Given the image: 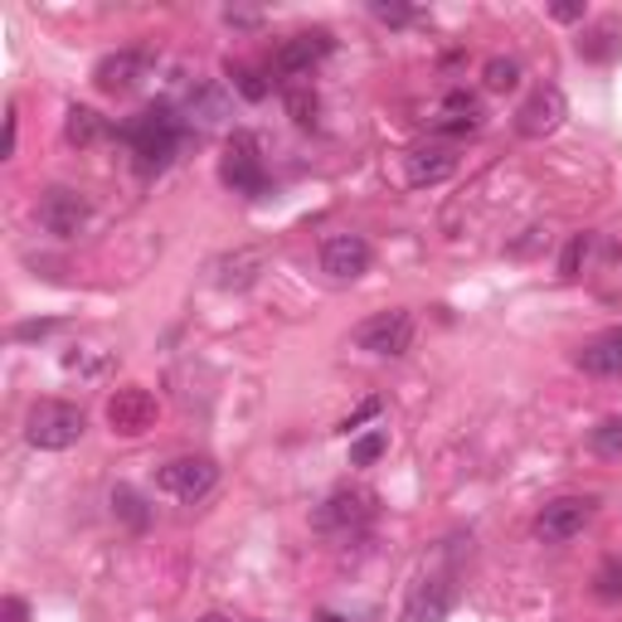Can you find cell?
<instances>
[{
  "mask_svg": "<svg viewBox=\"0 0 622 622\" xmlns=\"http://www.w3.org/2000/svg\"><path fill=\"white\" fill-rule=\"evenodd\" d=\"M622 49V20H599L593 30L579 34V59H589V64H608Z\"/></svg>",
  "mask_w": 622,
  "mask_h": 622,
  "instance_id": "d6986e66",
  "label": "cell"
},
{
  "mask_svg": "<svg viewBox=\"0 0 622 622\" xmlns=\"http://www.w3.org/2000/svg\"><path fill=\"white\" fill-rule=\"evenodd\" d=\"M107 117L103 113H93V107H83V103H73L68 107V117H64V137L68 146H93V141H103L107 137Z\"/></svg>",
  "mask_w": 622,
  "mask_h": 622,
  "instance_id": "ffe728a7",
  "label": "cell"
},
{
  "mask_svg": "<svg viewBox=\"0 0 622 622\" xmlns=\"http://www.w3.org/2000/svg\"><path fill=\"white\" fill-rule=\"evenodd\" d=\"M186 131H190V117H180L170 103H156L122 127V141L131 146V166H137L141 176H156V170H166L180 156Z\"/></svg>",
  "mask_w": 622,
  "mask_h": 622,
  "instance_id": "6da1fadb",
  "label": "cell"
},
{
  "mask_svg": "<svg viewBox=\"0 0 622 622\" xmlns=\"http://www.w3.org/2000/svg\"><path fill=\"white\" fill-rule=\"evenodd\" d=\"M565 117H569V97L559 93L555 83H540V88L516 107V131L530 141H540V137H550V131L565 127Z\"/></svg>",
  "mask_w": 622,
  "mask_h": 622,
  "instance_id": "7c38bea8",
  "label": "cell"
},
{
  "mask_svg": "<svg viewBox=\"0 0 622 622\" xmlns=\"http://www.w3.org/2000/svg\"><path fill=\"white\" fill-rule=\"evenodd\" d=\"M316 263H321V273L336 277V283H356L360 273H370L375 249H370V239L365 234H331V239H321Z\"/></svg>",
  "mask_w": 622,
  "mask_h": 622,
  "instance_id": "4fadbf2b",
  "label": "cell"
},
{
  "mask_svg": "<svg viewBox=\"0 0 622 622\" xmlns=\"http://www.w3.org/2000/svg\"><path fill=\"white\" fill-rule=\"evenodd\" d=\"M283 103H287V117L297 122V127H316L321 97L312 93V83H287V88H283Z\"/></svg>",
  "mask_w": 622,
  "mask_h": 622,
  "instance_id": "44dd1931",
  "label": "cell"
},
{
  "mask_svg": "<svg viewBox=\"0 0 622 622\" xmlns=\"http://www.w3.org/2000/svg\"><path fill=\"white\" fill-rule=\"evenodd\" d=\"M589 520H593V496H555L535 516V535L545 545H569L574 535H583Z\"/></svg>",
  "mask_w": 622,
  "mask_h": 622,
  "instance_id": "30bf717a",
  "label": "cell"
},
{
  "mask_svg": "<svg viewBox=\"0 0 622 622\" xmlns=\"http://www.w3.org/2000/svg\"><path fill=\"white\" fill-rule=\"evenodd\" d=\"M589 447L599 457H622V419H603L599 429L589 433Z\"/></svg>",
  "mask_w": 622,
  "mask_h": 622,
  "instance_id": "4316f807",
  "label": "cell"
},
{
  "mask_svg": "<svg viewBox=\"0 0 622 622\" xmlns=\"http://www.w3.org/2000/svg\"><path fill=\"white\" fill-rule=\"evenodd\" d=\"M0 608H6V622H30V603H24L20 593H10V599L0 603Z\"/></svg>",
  "mask_w": 622,
  "mask_h": 622,
  "instance_id": "1f68e13d",
  "label": "cell"
},
{
  "mask_svg": "<svg viewBox=\"0 0 622 622\" xmlns=\"http://www.w3.org/2000/svg\"><path fill=\"white\" fill-rule=\"evenodd\" d=\"M83 433H88V419L68 399H40V404H30V413H24V437L40 453H64Z\"/></svg>",
  "mask_w": 622,
  "mask_h": 622,
  "instance_id": "7a4b0ae2",
  "label": "cell"
},
{
  "mask_svg": "<svg viewBox=\"0 0 622 622\" xmlns=\"http://www.w3.org/2000/svg\"><path fill=\"white\" fill-rule=\"evenodd\" d=\"M113 516H122L131 530H146L151 510H146V502H141L137 492H131V486H117V492H113Z\"/></svg>",
  "mask_w": 622,
  "mask_h": 622,
  "instance_id": "d4e9b609",
  "label": "cell"
},
{
  "mask_svg": "<svg viewBox=\"0 0 622 622\" xmlns=\"http://www.w3.org/2000/svg\"><path fill=\"white\" fill-rule=\"evenodd\" d=\"M107 429H113L117 437H141L156 429V413H161V404H156L151 389L141 384H122L107 394Z\"/></svg>",
  "mask_w": 622,
  "mask_h": 622,
  "instance_id": "ba28073f",
  "label": "cell"
},
{
  "mask_svg": "<svg viewBox=\"0 0 622 622\" xmlns=\"http://www.w3.org/2000/svg\"><path fill=\"white\" fill-rule=\"evenodd\" d=\"M331 49H336L331 30H297V34H287V40L273 49V59H267V73H277L283 83H302L316 64H321L326 54H331Z\"/></svg>",
  "mask_w": 622,
  "mask_h": 622,
  "instance_id": "8992f818",
  "label": "cell"
},
{
  "mask_svg": "<svg viewBox=\"0 0 622 622\" xmlns=\"http://www.w3.org/2000/svg\"><path fill=\"white\" fill-rule=\"evenodd\" d=\"M267 267V253L263 249H234V253H219L210 263V283L219 292H249L253 283L263 277Z\"/></svg>",
  "mask_w": 622,
  "mask_h": 622,
  "instance_id": "2e32d148",
  "label": "cell"
},
{
  "mask_svg": "<svg viewBox=\"0 0 622 622\" xmlns=\"http://www.w3.org/2000/svg\"><path fill=\"white\" fill-rule=\"evenodd\" d=\"M34 219H40L44 234L78 239L83 229H88V219H93V204H88V194L73 190V186H49L40 194V204H34Z\"/></svg>",
  "mask_w": 622,
  "mask_h": 622,
  "instance_id": "5b68a950",
  "label": "cell"
},
{
  "mask_svg": "<svg viewBox=\"0 0 622 622\" xmlns=\"http://www.w3.org/2000/svg\"><path fill=\"white\" fill-rule=\"evenodd\" d=\"M384 453H389V433L375 429V433H365V437L350 443V467H375Z\"/></svg>",
  "mask_w": 622,
  "mask_h": 622,
  "instance_id": "484cf974",
  "label": "cell"
},
{
  "mask_svg": "<svg viewBox=\"0 0 622 622\" xmlns=\"http://www.w3.org/2000/svg\"><path fill=\"white\" fill-rule=\"evenodd\" d=\"M224 20L239 24V30H253V24H259V15H253V10H224Z\"/></svg>",
  "mask_w": 622,
  "mask_h": 622,
  "instance_id": "e575fe53",
  "label": "cell"
},
{
  "mask_svg": "<svg viewBox=\"0 0 622 622\" xmlns=\"http://www.w3.org/2000/svg\"><path fill=\"white\" fill-rule=\"evenodd\" d=\"M321 622H340V618H331V613H321Z\"/></svg>",
  "mask_w": 622,
  "mask_h": 622,
  "instance_id": "d590c367",
  "label": "cell"
},
{
  "mask_svg": "<svg viewBox=\"0 0 622 622\" xmlns=\"http://www.w3.org/2000/svg\"><path fill=\"white\" fill-rule=\"evenodd\" d=\"M574 360H579L583 375H599V380H613V375H622V326H618V331L593 336L589 346H579Z\"/></svg>",
  "mask_w": 622,
  "mask_h": 622,
  "instance_id": "ac0fdd59",
  "label": "cell"
},
{
  "mask_svg": "<svg viewBox=\"0 0 622 622\" xmlns=\"http://www.w3.org/2000/svg\"><path fill=\"white\" fill-rule=\"evenodd\" d=\"M54 331H59V321H20L10 336H15V340H44V336H54Z\"/></svg>",
  "mask_w": 622,
  "mask_h": 622,
  "instance_id": "4dcf8cb0",
  "label": "cell"
},
{
  "mask_svg": "<svg viewBox=\"0 0 622 622\" xmlns=\"http://www.w3.org/2000/svg\"><path fill=\"white\" fill-rule=\"evenodd\" d=\"M370 15L380 20V24H409V20H413V10H409V6H384V0H375Z\"/></svg>",
  "mask_w": 622,
  "mask_h": 622,
  "instance_id": "f546056e",
  "label": "cell"
},
{
  "mask_svg": "<svg viewBox=\"0 0 622 622\" xmlns=\"http://www.w3.org/2000/svg\"><path fill=\"white\" fill-rule=\"evenodd\" d=\"M593 593L599 599H622V559H608L599 574H593Z\"/></svg>",
  "mask_w": 622,
  "mask_h": 622,
  "instance_id": "83f0119b",
  "label": "cell"
},
{
  "mask_svg": "<svg viewBox=\"0 0 622 622\" xmlns=\"http://www.w3.org/2000/svg\"><path fill=\"white\" fill-rule=\"evenodd\" d=\"M380 409H384L380 399H365V404H360L356 413H350V419H340V423H336V433H346V437H350V433H356L365 419H375V413H380Z\"/></svg>",
  "mask_w": 622,
  "mask_h": 622,
  "instance_id": "f1b7e54d",
  "label": "cell"
},
{
  "mask_svg": "<svg viewBox=\"0 0 622 622\" xmlns=\"http://www.w3.org/2000/svg\"><path fill=\"white\" fill-rule=\"evenodd\" d=\"M453 603H457V579L447 569L443 574H423L404 603V622H447Z\"/></svg>",
  "mask_w": 622,
  "mask_h": 622,
  "instance_id": "9a60e30c",
  "label": "cell"
},
{
  "mask_svg": "<svg viewBox=\"0 0 622 622\" xmlns=\"http://www.w3.org/2000/svg\"><path fill=\"white\" fill-rule=\"evenodd\" d=\"M15 141H20V113H15V103H10V113H6V156H15Z\"/></svg>",
  "mask_w": 622,
  "mask_h": 622,
  "instance_id": "d6a6232c",
  "label": "cell"
},
{
  "mask_svg": "<svg viewBox=\"0 0 622 622\" xmlns=\"http://www.w3.org/2000/svg\"><path fill=\"white\" fill-rule=\"evenodd\" d=\"M453 176H457V151L447 141H429V146L404 151V186L409 190H433Z\"/></svg>",
  "mask_w": 622,
  "mask_h": 622,
  "instance_id": "5bb4252c",
  "label": "cell"
},
{
  "mask_svg": "<svg viewBox=\"0 0 622 622\" xmlns=\"http://www.w3.org/2000/svg\"><path fill=\"white\" fill-rule=\"evenodd\" d=\"M482 97L477 93H447L443 103H437V117H433V131L437 137H467V131H482Z\"/></svg>",
  "mask_w": 622,
  "mask_h": 622,
  "instance_id": "e0dca14e",
  "label": "cell"
},
{
  "mask_svg": "<svg viewBox=\"0 0 622 622\" xmlns=\"http://www.w3.org/2000/svg\"><path fill=\"white\" fill-rule=\"evenodd\" d=\"M593 234H569V243H565V253H559V277H579L583 273V263L593 259Z\"/></svg>",
  "mask_w": 622,
  "mask_h": 622,
  "instance_id": "603a6c76",
  "label": "cell"
},
{
  "mask_svg": "<svg viewBox=\"0 0 622 622\" xmlns=\"http://www.w3.org/2000/svg\"><path fill=\"white\" fill-rule=\"evenodd\" d=\"M482 83H486V93H510V88H520V59H486V68H482Z\"/></svg>",
  "mask_w": 622,
  "mask_h": 622,
  "instance_id": "7402d4cb",
  "label": "cell"
},
{
  "mask_svg": "<svg viewBox=\"0 0 622 622\" xmlns=\"http://www.w3.org/2000/svg\"><path fill=\"white\" fill-rule=\"evenodd\" d=\"M550 15L569 24V20H583V15H589V10H583V0H569V6H555V10H550Z\"/></svg>",
  "mask_w": 622,
  "mask_h": 622,
  "instance_id": "836d02e7",
  "label": "cell"
},
{
  "mask_svg": "<svg viewBox=\"0 0 622 622\" xmlns=\"http://www.w3.org/2000/svg\"><path fill=\"white\" fill-rule=\"evenodd\" d=\"M214 482H219V467L210 457H176L156 472V486H161L166 496H176V502H186V506L204 502V496L214 492Z\"/></svg>",
  "mask_w": 622,
  "mask_h": 622,
  "instance_id": "9c48e42d",
  "label": "cell"
},
{
  "mask_svg": "<svg viewBox=\"0 0 622 622\" xmlns=\"http://www.w3.org/2000/svg\"><path fill=\"white\" fill-rule=\"evenodd\" d=\"M380 516V496L370 486H336L321 506L312 510V530L321 535H356Z\"/></svg>",
  "mask_w": 622,
  "mask_h": 622,
  "instance_id": "3957f363",
  "label": "cell"
},
{
  "mask_svg": "<svg viewBox=\"0 0 622 622\" xmlns=\"http://www.w3.org/2000/svg\"><path fill=\"white\" fill-rule=\"evenodd\" d=\"M229 83H234V93H243L249 103H263V97L273 93V83L263 78V68H249V64H229Z\"/></svg>",
  "mask_w": 622,
  "mask_h": 622,
  "instance_id": "cb8c5ba5",
  "label": "cell"
},
{
  "mask_svg": "<svg viewBox=\"0 0 622 622\" xmlns=\"http://www.w3.org/2000/svg\"><path fill=\"white\" fill-rule=\"evenodd\" d=\"M350 340H356V350H365V356L399 360V356H404V350L413 346V316H409L404 307L380 312V316H370V321H360Z\"/></svg>",
  "mask_w": 622,
  "mask_h": 622,
  "instance_id": "52a82bcc",
  "label": "cell"
},
{
  "mask_svg": "<svg viewBox=\"0 0 622 622\" xmlns=\"http://www.w3.org/2000/svg\"><path fill=\"white\" fill-rule=\"evenodd\" d=\"M219 180H224L234 194H249L259 200L267 190V166H263V141L253 131H234L224 146V161H219Z\"/></svg>",
  "mask_w": 622,
  "mask_h": 622,
  "instance_id": "277c9868",
  "label": "cell"
},
{
  "mask_svg": "<svg viewBox=\"0 0 622 622\" xmlns=\"http://www.w3.org/2000/svg\"><path fill=\"white\" fill-rule=\"evenodd\" d=\"M151 64H156L151 49H113V54H103L93 64V88L122 97V93L137 88L146 73H151Z\"/></svg>",
  "mask_w": 622,
  "mask_h": 622,
  "instance_id": "8fae6325",
  "label": "cell"
}]
</instances>
